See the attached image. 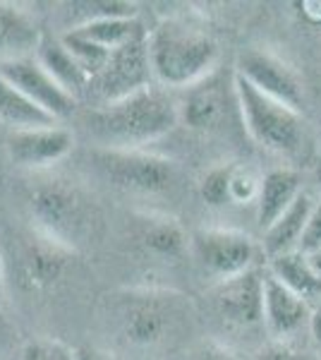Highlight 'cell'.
Returning a JSON list of instances; mask_svg holds the SVG:
<instances>
[{
	"mask_svg": "<svg viewBox=\"0 0 321 360\" xmlns=\"http://www.w3.org/2000/svg\"><path fill=\"white\" fill-rule=\"evenodd\" d=\"M178 120V101L156 84L81 115L86 137L96 149H144L166 137Z\"/></svg>",
	"mask_w": 321,
	"mask_h": 360,
	"instance_id": "obj_1",
	"label": "cell"
},
{
	"mask_svg": "<svg viewBox=\"0 0 321 360\" xmlns=\"http://www.w3.org/2000/svg\"><path fill=\"white\" fill-rule=\"evenodd\" d=\"M151 75L163 89H190L214 75L218 41L207 27L188 17H168L149 29Z\"/></svg>",
	"mask_w": 321,
	"mask_h": 360,
	"instance_id": "obj_2",
	"label": "cell"
},
{
	"mask_svg": "<svg viewBox=\"0 0 321 360\" xmlns=\"http://www.w3.org/2000/svg\"><path fill=\"white\" fill-rule=\"evenodd\" d=\"M27 207L37 221V231L70 250L96 240L101 233L103 217L96 200L67 178L39 180L29 190Z\"/></svg>",
	"mask_w": 321,
	"mask_h": 360,
	"instance_id": "obj_3",
	"label": "cell"
},
{
	"mask_svg": "<svg viewBox=\"0 0 321 360\" xmlns=\"http://www.w3.org/2000/svg\"><path fill=\"white\" fill-rule=\"evenodd\" d=\"M190 317L183 295L159 288H132L108 295V319L125 344L151 348L166 344Z\"/></svg>",
	"mask_w": 321,
	"mask_h": 360,
	"instance_id": "obj_4",
	"label": "cell"
},
{
	"mask_svg": "<svg viewBox=\"0 0 321 360\" xmlns=\"http://www.w3.org/2000/svg\"><path fill=\"white\" fill-rule=\"evenodd\" d=\"M237 111L254 144L273 154H297L305 144V118L300 111L261 94L240 75H232Z\"/></svg>",
	"mask_w": 321,
	"mask_h": 360,
	"instance_id": "obj_5",
	"label": "cell"
},
{
	"mask_svg": "<svg viewBox=\"0 0 321 360\" xmlns=\"http://www.w3.org/2000/svg\"><path fill=\"white\" fill-rule=\"evenodd\" d=\"M91 159L96 171L122 193L156 197L178 185V166L144 149H94Z\"/></svg>",
	"mask_w": 321,
	"mask_h": 360,
	"instance_id": "obj_6",
	"label": "cell"
},
{
	"mask_svg": "<svg viewBox=\"0 0 321 360\" xmlns=\"http://www.w3.org/2000/svg\"><path fill=\"white\" fill-rule=\"evenodd\" d=\"M151 84H154V75L149 65L147 39H139L110 51L101 70L89 79L86 96L94 101V106H106Z\"/></svg>",
	"mask_w": 321,
	"mask_h": 360,
	"instance_id": "obj_7",
	"label": "cell"
},
{
	"mask_svg": "<svg viewBox=\"0 0 321 360\" xmlns=\"http://www.w3.org/2000/svg\"><path fill=\"white\" fill-rule=\"evenodd\" d=\"M190 248L202 269L218 281L256 266L254 240L235 229H202L190 238Z\"/></svg>",
	"mask_w": 321,
	"mask_h": 360,
	"instance_id": "obj_8",
	"label": "cell"
},
{
	"mask_svg": "<svg viewBox=\"0 0 321 360\" xmlns=\"http://www.w3.org/2000/svg\"><path fill=\"white\" fill-rule=\"evenodd\" d=\"M235 72L261 94L276 98L300 113L305 108V84H302L300 75L278 56L261 49H247L237 58Z\"/></svg>",
	"mask_w": 321,
	"mask_h": 360,
	"instance_id": "obj_9",
	"label": "cell"
},
{
	"mask_svg": "<svg viewBox=\"0 0 321 360\" xmlns=\"http://www.w3.org/2000/svg\"><path fill=\"white\" fill-rule=\"evenodd\" d=\"M74 250L63 243L44 236L37 231L27 238L17 257V278L20 286L29 293H44L55 288L65 278L67 269L72 266Z\"/></svg>",
	"mask_w": 321,
	"mask_h": 360,
	"instance_id": "obj_10",
	"label": "cell"
},
{
	"mask_svg": "<svg viewBox=\"0 0 321 360\" xmlns=\"http://www.w3.org/2000/svg\"><path fill=\"white\" fill-rule=\"evenodd\" d=\"M264 274L266 271L254 266L216 283L211 303L218 317L235 327H254L264 322Z\"/></svg>",
	"mask_w": 321,
	"mask_h": 360,
	"instance_id": "obj_11",
	"label": "cell"
},
{
	"mask_svg": "<svg viewBox=\"0 0 321 360\" xmlns=\"http://www.w3.org/2000/svg\"><path fill=\"white\" fill-rule=\"evenodd\" d=\"M74 149V132L63 125L15 130L5 139V152L10 164L29 171H44Z\"/></svg>",
	"mask_w": 321,
	"mask_h": 360,
	"instance_id": "obj_12",
	"label": "cell"
},
{
	"mask_svg": "<svg viewBox=\"0 0 321 360\" xmlns=\"http://www.w3.org/2000/svg\"><path fill=\"white\" fill-rule=\"evenodd\" d=\"M0 75L10 84L17 86L27 98H32L37 106L44 108L55 120H63L74 113L77 98L67 94L60 84L41 68L37 58H20V60H5L0 63Z\"/></svg>",
	"mask_w": 321,
	"mask_h": 360,
	"instance_id": "obj_13",
	"label": "cell"
},
{
	"mask_svg": "<svg viewBox=\"0 0 321 360\" xmlns=\"http://www.w3.org/2000/svg\"><path fill=\"white\" fill-rule=\"evenodd\" d=\"M312 310L300 295L283 286L273 274H264V324L276 341H285L309 324Z\"/></svg>",
	"mask_w": 321,
	"mask_h": 360,
	"instance_id": "obj_14",
	"label": "cell"
},
{
	"mask_svg": "<svg viewBox=\"0 0 321 360\" xmlns=\"http://www.w3.org/2000/svg\"><path fill=\"white\" fill-rule=\"evenodd\" d=\"M41 39L44 32L27 10L0 0V63L37 56Z\"/></svg>",
	"mask_w": 321,
	"mask_h": 360,
	"instance_id": "obj_15",
	"label": "cell"
},
{
	"mask_svg": "<svg viewBox=\"0 0 321 360\" xmlns=\"http://www.w3.org/2000/svg\"><path fill=\"white\" fill-rule=\"evenodd\" d=\"M178 118L190 130L207 132L221 125L225 118V89L218 79L207 77L204 82L190 86L183 101L178 103Z\"/></svg>",
	"mask_w": 321,
	"mask_h": 360,
	"instance_id": "obj_16",
	"label": "cell"
},
{
	"mask_svg": "<svg viewBox=\"0 0 321 360\" xmlns=\"http://www.w3.org/2000/svg\"><path fill=\"white\" fill-rule=\"evenodd\" d=\"M302 193V178L293 168H273L261 178L259 197H256V224L261 231H266L271 224H276L290 209V205Z\"/></svg>",
	"mask_w": 321,
	"mask_h": 360,
	"instance_id": "obj_17",
	"label": "cell"
},
{
	"mask_svg": "<svg viewBox=\"0 0 321 360\" xmlns=\"http://www.w3.org/2000/svg\"><path fill=\"white\" fill-rule=\"evenodd\" d=\"M314 207V197L302 190L300 197L290 205L288 212L278 219L276 224H271L268 229L264 231V243H261V250L268 259L278 257V255H285V252H293L300 245V238L305 233V226L312 217Z\"/></svg>",
	"mask_w": 321,
	"mask_h": 360,
	"instance_id": "obj_18",
	"label": "cell"
},
{
	"mask_svg": "<svg viewBox=\"0 0 321 360\" xmlns=\"http://www.w3.org/2000/svg\"><path fill=\"white\" fill-rule=\"evenodd\" d=\"M137 243L144 252L159 259H178L190 248V238L185 229L173 217H142L137 226Z\"/></svg>",
	"mask_w": 321,
	"mask_h": 360,
	"instance_id": "obj_19",
	"label": "cell"
},
{
	"mask_svg": "<svg viewBox=\"0 0 321 360\" xmlns=\"http://www.w3.org/2000/svg\"><path fill=\"white\" fill-rule=\"evenodd\" d=\"M37 60L41 63V68L55 79L67 94H72L74 98L86 94V75L79 68V63L74 60V56L65 49V44L60 39L46 37L41 39L39 49H37Z\"/></svg>",
	"mask_w": 321,
	"mask_h": 360,
	"instance_id": "obj_20",
	"label": "cell"
},
{
	"mask_svg": "<svg viewBox=\"0 0 321 360\" xmlns=\"http://www.w3.org/2000/svg\"><path fill=\"white\" fill-rule=\"evenodd\" d=\"M0 125L15 130H32V127H51L60 125L53 115H48L41 106L27 98L17 86H13L8 79L0 75Z\"/></svg>",
	"mask_w": 321,
	"mask_h": 360,
	"instance_id": "obj_21",
	"label": "cell"
},
{
	"mask_svg": "<svg viewBox=\"0 0 321 360\" xmlns=\"http://www.w3.org/2000/svg\"><path fill=\"white\" fill-rule=\"evenodd\" d=\"M67 32L77 34L79 39L103 51H115L120 46L149 37V29L139 22V17H108V20H96L77 29H67Z\"/></svg>",
	"mask_w": 321,
	"mask_h": 360,
	"instance_id": "obj_22",
	"label": "cell"
},
{
	"mask_svg": "<svg viewBox=\"0 0 321 360\" xmlns=\"http://www.w3.org/2000/svg\"><path fill=\"white\" fill-rule=\"evenodd\" d=\"M268 274H273L283 286H288L307 303L309 300H321V278L312 269L307 255H302L300 250L268 259Z\"/></svg>",
	"mask_w": 321,
	"mask_h": 360,
	"instance_id": "obj_23",
	"label": "cell"
},
{
	"mask_svg": "<svg viewBox=\"0 0 321 360\" xmlns=\"http://www.w3.org/2000/svg\"><path fill=\"white\" fill-rule=\"evenodd\" d=\"M65 8L67 22H72L70 29L96 20H108V17H137V5L120 3V0H77V3H67Z\"/></svg>",
	"mask_w": 321,
	"mask_h": 360,
	"instance_id": "obj_24",
	"label": "cell"
},
{
	"mask_svg": "<svg viewBox=\"0 0 321 360\" xmlns=\"http://www.w3.org/2000/svg\"><path fill=\"white\" fill-rule=\"evenodd\" d=\"M235 171V164L225 161V164H216L209 168L207 173L199 178L197 188H199L202 200L209 207H223L230 202V178Z\"/></svg>",
	"mask_w": 321,
	"mask_h": 360,
	"instance_id": "obj_25",
	"label": "cell"
},
{
	"mask_svg": "<svg viewBox=\"0 0 321 360\" xmlns=\"http://www.w3.org/2000/svg\"><path fill=\"white\" fill-rule=\"evenodd\" d=\"M17 360H77V348L63 344L53 336H39L22 344Z\"/></svg>",
	"mask_w": 321,
	"mask_h": 360,
	"instance_id": "obj_26",
	"label": "cell"
},
{
	"mask_svg": "<svg viewBox=\"0 0 321 360\" xmlns=\"http://www.w3.org/2000/svg\"><path fill=\"white\" fill-rule=\"evenodd\" d=\"M259 185H261L259 176H254L249 168L235 164V171H232V178H230V202L232 205H249V202H256V197H259Z\"/></svg>",
	"mask_w": 321,
	"mask_h": 360,
	"instance_id": "obj_27",
	"label": "cell"
},
{
	"mask_svg": "<svg viewBox=\"0 0 321 360\" xmlns=\"http://www.w3.org/2000/svg\"><path fill=\"white\" fill-rule=\"evenodd\" d=\"M302 255H317L321 252V202H317L312 217L305 226V233L300 238V245H297Z\"/></svg>",
	"mask_w": 321,
	"mask_h": 360,
	"instance_id": "obj_28",
	"label": "cell"
},
{
	"mask_svg": "<svg viewBox=\"0 0 321 360\" xmlns=\"http://www.w3.org/2000/svg\"><path fill=\"white\" fill-rule=\"evenodd\" d=\"M185 360H240L230 348L216 344V341H202L188 353Z\"/></svg>",
	"mask_w": 321,
	"mask_h": 360,
	"instance_id": "obj_29",
	"label": "cell"
},
{
	"mask_svg": "<svg viewBox=\"0 0 321 360\" xmlns=\"http://www.w3.org/2000/svg\"><path fill=\"white\" fill-rule=\"evenodd\" d=\"M256 360H309L305 353H300L297 348H293L288 341H276L273 339L271 344H266L259 351Z\"/></svg>",
	"mask_w": 321,
	"mask_h": 360,
	"instance_id": "obj_30",
	"label": "cell"
},
{
	"mask_svg": "<svg viewBox=\"0 0 321 360\" xmlns=\"http://www.w3.org/2000/svg\"><path fill=\"white\" fill-rule=\"evenodd\" d=\"M15 339H17V329H15L13 319H10V315L5 312V307L0 305V351L13 346Z\"/></svg>",
	"mask_w": 321,
	"mask_h": 360,
	"instance_id": "obj_31",
	"label": "cell"
},
{
	"mask_svg": "<svg viewBox=\"0 0 321 360\" xmlns=\"http://www.w3.org/2000/svg\"><path fill=\"white\" fill-rule=\"evenodd\" d=\"M77 360H118L113 353L101 348H77Z\"/></svg>",
	"mask_w": 321,
	"mask_h": 360,
	"instance_id": "obj_32",
	"label": "cell"
},
{
	"mask_svg": "<svg viewBox=\"0 0 321 360\" xmlns=\"http://www.w3.org/2000/svg\"><path fill=\"white\" fill-rule=\"evenodd\" d=\"M300 8H302V13H305V17L309 22L321 25V3H319V0H305Z\"/></svg>",
	"mask_w": 321,
	"mask_h": 360,
	"instance_id": "obj_33",
	"label": "cell"
},
{
	"mask_svg": "<svg viewBox=\"0 0 321 360\" xmlns=\"http://www.w3.org/2000/svg\"><path fill=\"white\" fill-rule=\"evenodd\" d=\"M309 332H312L314 341H317L319 351H321V303L317 310L312 312V317H309Z\"/></svg>",
	"mask_w": 321,
	"mask_h": 360,
	"instance_id": "obj_34",
	"label": "cell"
},
{
	"mask_svg": "<svg viewBox=\"0 0 321 360\" xmlns=\"http://www.w3.org/2000/svg\"><path fill=\"white\" fill-rule=\"evenodd\" d=\"M312 183H314V190H317V197L321 202V154L314 159V164H312Z\"/></svg>",
	"mask_w": 321,
	"mask_h": 360,
	"instance_id": "obj_35",
	"label": "cell"
},
{
	"mask_svg": "<svg viewBox=\"0 0 321 360\" xmlns=\"http://www.w3.org/2000/svg\"><path fill=\"white\" fill-rule=\"evenodd\" d=\"M307 259H309V264H312V269L317 271V276L321 278V252H317V255H307Z\"/></svg>",
	"mask_w": 321,
	"mask_h": 360,
	"instance_id": "obj_36",
	"label": "cell"
},
{
	"mask_svg": "<svg viewBox=\"0 0 321 360\" xmlns=\"http://www.w3.org/2000/svg\"><path fill=\"white\" fill-rule=\"evenodd\" d=\"M3 283H5V274H3V259H0V295H3Z\"/></svg>",
	"mask_w": 321,
	"mask_h": 360,
	"instance_id": "obj_37",
	"label": "cell"
},
{
	"mask_svg": "<svg viewBox=\"0 0 321 360\" xmlns=\"http://www.w3.org/2000/svg\"><path fill=\"white\" fill-rule=\"evenodd\" d=\"M317 142H319V154H321V120H319V130H317Z\"/></svg>",
	"mask_w": 321,
	"mask_h": 360,
	"instance_id": "obj_38",
	"label": "cell"
},
{
	"mask_svg": "<svg viewBox=\"0 0 321 360\" xmlns=\"http://www.w3.org/2000/svg\"><path fill=\"white\" fill-rule=\"evenodd\" d=\"M0 132H3V125H0Z\"/></svg>",
	"mask_w": 321,
	"mask_h": 360,
	"instance_id": "obj_39",
	"label": "cell"
}]
</instances>
